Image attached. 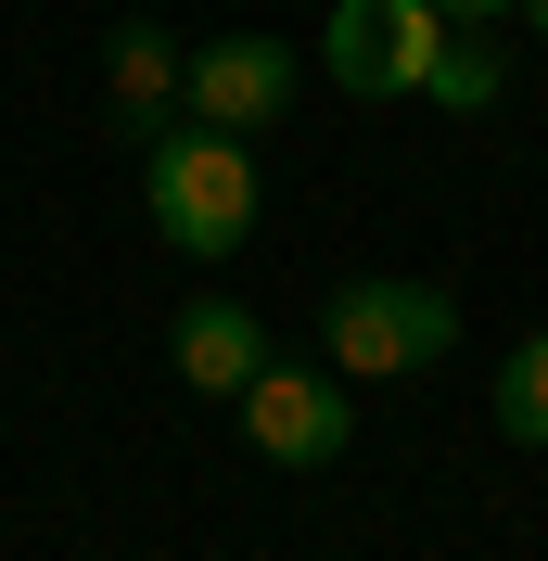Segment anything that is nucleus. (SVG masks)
I'll use <instances>...</instances> for the list:
<instances>
[{
	"label": "nucleus",
	"mask_w": 548,
	"mask_h": 561,
	"mask_svg": "<svg viewBox=\"0 0 548 561\" xmlns=\"http://www.w3.org/2000/svg\"><path fill=\"white\" fill-rule=\"evenodd\" d=\"M446 26H498V13H511V0H434Z\"/></svg>",
	"instance_id": "9d476101"
},
{
	"label": "nucleus",
	"mask_w": 548,
	"mask_h": 561,
	"mask_svg": "<svg viewBox=\"0 0 548 561\" xmlns=\"http://www.w3.org/2000/svg\"><path fill=\"white\" fill-rule=\"evenodd\" d=\"M446 345H459L446 280H332V307H319V357L344 383H409Z\"/></svg>",
	"instance_id": "f03ea898"
},
{
	"label": "nucleus",
	"mask_w": 548,
	"mask_h": 561,
	"mask_svg": "<svg viewBox=\"0 0 548 561\" xmlns=\"http://www.w3.org/2000/svg\"><path fill=\"white\" fill-rule=\"evenodd\" d=\"M103 103H115V128H167V103H179V38L140 13V26H115L103 38Z\"/></svg>",
	"instance_id": "0eeeda50"
},
{
	"label": "nucleus",
	"mask_w": 548,
	"mask_h": 561,
	"mask_svg": "<svg viewBox=\"0 0 548 561\" xmlns=\"http://www.w3.org/2000/svg\"><path fill=\"white\" fill-rule=\"evenodd\" d=\"M230 409H242V447L269 459V472H332L344 434H357V409H344V370H332V357H319V370H281V357H269V370H255Z\"/></svg>",
	"instance_id": "20e7f679"
},
{
	"label": "nucleus",
	"mask_w": 548,
	"mask_h": 561,
	"mask_svg": "<svg viewBox=\"0 0 548 561\" xmlns=\"http://www.w3.org/2000/svg\"><path fill=\"white\" fill-rule=\"evenodd\" d=\"M140 192H153V230H167L179 255H242L255 243V140L230 128H153V153H140Z\"/></svg>",
	"instance_id": "f257e3e1"
},
{
	"label": "nucleus",
	"mask_w": 548,
	"mask_h": 561,
	"mask_svg": "<svg viewBox=\"0 0 548 561\" xmlns=\"http://www.w3.org/2000/svg\"><path fill=\"white\" fill-rule=\"evenodd\" d=\"M167 357L192 396H242L255 370H269V319L242 307V294H192V307L167 319Z\"/></svg>",
	"instance_id": "423d86ee"
},
{
	"label": "nucleus",
	"mask_w": 548,
	"mask_h": 561,
	"mask_svg": "<svg viewBox=\"0 0 548 561\" xmlns=\"http://www.w3.org/2000/svg\"><path fill=\"white\" fill-rule=\"evenodd\" d=\"M434 51H446L434 0H332V26H319V65H332V90H357V103H421Z\"/></svg>",
	"instance_id": "7ed1b4c3"
},
{
	"label": "nucleus",
	"mask_w": 548,
	"mask_h": 561,
	"mask_svg": "<svg viewBox=\"0 0 548 561\" xmlns=\"http://www.w3.org/2000/svg\"><path fill=\"white\" fill-rule=\"evenodd\" d=\"M498 434H511V447H548V332H523V345L498 357Z\"/></svg>",
	"instance_id": "1a4fd4ad"
},
{
	"label": "nucleus",
	"mask_w": 548,
	"mask_h": 561,
	"mask_svg": "<svg viewBox=\"0 0 548 561\" xmlns=\"http://www.w3.org/2000/svg\"><path fill=\"white\" fill-rule=\"evenodd\" d=\"M294 51L281 38H205V51H179V115L192 128H230V140H255V128H281V103H294Z\"/></svg>",
	"instance_id": "39448f33"
},
{
	"label": "nucleus",
	"mask_w": 548,
	"mask_h": 561,
	"mask_svg": "<svg viewBox=\"0 0 548 561\" xmlns=\"http://www.w3.org/2000/svg\"><path fill=\"white\" fill-rule=\"evenodd\" d=\"M511 13H523V26H536V38H548V0H511Z\"/></svg>",
	"instance_id": "9b49d317"
},
{
	"label": "nucleus",
	"mask_w": 548,
	"mask_h": 561,
	"mask_svg": "<svg viewBox=\"0 0 548 561\" xmlns=\"http://www.w3.org/2000/svg\"><path fill=\"white\" fill-rule=\"evenodd\" d=\"M498 90H511V51H498V38H472V26H446L434 77H421V103H434V115H484Z\"/></svg>",
	"instance_id": "6e6552de"
}]
</instances>
